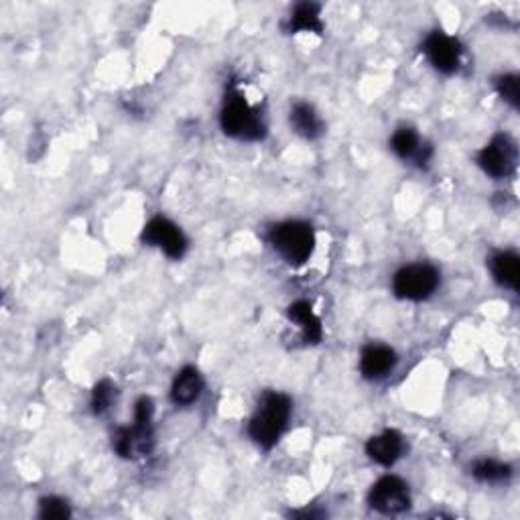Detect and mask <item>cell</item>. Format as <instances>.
Returning a JSON list of instances; mask_svg holds the SVG:
<instances>
[{
    "label": "cell",
    "mask_w": 520,
    "mask_h": 520,
    "mask_svg": "<svg viewBox=\"0 0 520 520\" xmlns=\"http://www.w3.org/2000/svg\"><path fill=\"white\" fill-rule=\"evenodd\" d=\"M288 319L295 321L301 327L303 337L307 344H317L324 337V327H321L319 317L313 313L311 305L307 301H295L288 305Z\"/></svg>",
    "instance_id": "obj_14"
},
{
    "label": "cell",
    "mask_w": 520,
    "mask_h": 520,
    "mask_svg": "<svg viewBox=\"0 0 520 520\" xmlns=\"http://www.w3.org/2000/svg\"><path fill=\"white\" fill-rule=\"evenodd\" d=\"M220 122L222 130H224L228 137L244 140H260L264 137V132H267L257 110H254L252 106L244 100V96L238 92H232L228 96Z\"/></svg>",
    "instance_id": "obj_4"
},
{
    "label": "cell",
    "mask_w": 520,
    "mask_h": 520,
    "mask_svg": "<svg viewBox=\"0 0 520 520\" xmlns=\"http://www.w3.org/2000/svg\"><path fill=\"white\" fill-rule=\"evenodd\" d=\"M516 143L508 135H496L477 153V165L494 179L513 175L516 169Z\"/></svg>",
    "instance_id": "obj_6"
},
{
    "label": "cell",
    "mask_w": 520,
    "mask_h": 520,
    "mask_svg": "<svg viewBox=\"0 0 520 520\" xmlns=\"http://www.w3.org/2000/svg\"><path fill=\"white\" fill-rule=\"evenodd\" d=\"M70 506L68 502L57 498V496H49L39 502V516L45 520H61V518H70Z\"/></svg>",
    "instance_id": "obj_20"
},
{
    "label": "cell",
    "mask_w": 520,
    "mask_h": 520,
    "mask_svg": "<svg viewBox=\"0 0 520 520\" xmlns=\"http://www.w3.org/2000/svg\"><path fill=\"white\" fill-rule=\"evenodd\" d=\"M423 52L437 71L448 73L449 76V73H456L459 70L464 47H461L456 37L448 35V33L433 31L431 35L425 39Z\"/></svg>",
    "instance_id": "obj_8"
},
{
    "label": "cell",
    "mask_w": 520,
    "mask_h": 520,
    "mask_svg": "<svg viewBox=\"0 0 520 520\" xmlns=\"http://www.w3.org/2000/svg\"><path fill=\"white\" fill-rule=\"evenodd\" d=\"M202 391H203L202 374L197 373L195 368L185 366L175 376V381H173L171 399L175 404H181V407H185V404H192V402H195L197 399H200Z\"/></svg>",
    "instance_id": "obj_13"
},
{
    "label": "cell",
    "mask_w": 520,
    "mask_h": 520,
    "mask_svg": "<svg viewBox=\"0 0 520 520\" xmlns=\"http://www.w3.org/2000/svg\"><path fill=\"white\" fill-rule=\"evenodd\" d=\"M270 244L291 264L307 262L316 249V234L305 222H283L270 230Z\"/></svg>",
    "instance_id": "obj_3"
},
{
    "label": "cell",
    "mask_w": 520,
    "mask_h": 520,
    "mask_svg": "<svg viewBox=\"0 0 520 520\" xmlns=\"http://www.w3.org/2000/svg\"><path fill=\"white\" fill-rule=\"evenodd\" d=\"M117 396V386H114L110 381H100L92 391V411L96 415H102L110 409V404Z\"/></svg>",
    "instance_id": "obj_19"
},
{
    "label": "cell",
    "mask_w": 520,
    "mask_h": 520,
    "mask_svg": "<svg viewBox=\"0 0 520 520\" xmlns=\"http://www.w3.org/2000/svg\"><path fill=\"white\" fill-rule=\"evenodd\" d=\"M402 448H404L402 435L399 431H394V429H389V431L368 440L366 453L370 459L376 461V464L389 468L401 458Z\"/></svg>",
    "instance_id": "obj_11"
},
{
    "label": "cell",
    "mask_w": 520,
    "mask_h": 520,
    "mask_svg": "<svg viewBox=\"0 0 520 520\" xmlns=\"http://www.w3.org/2000/svg\"><path fill=\"white\" fill-rule=\"evenodd\" d=\"M472 474L476 480H480V482L498 484V482L508 480L510 474H513V469H510V466L502 464V461H496V459H480L474 464Z\"/></svg>",
    "instance_id": "obj_18"
},
{
    "label": "cell",
    "mask_w": 520,
    "mask_h": 520,
    "mask_svg": "<svg viewBox=\"0 0 520 520\" xmlns=\"http://www.w3.org/2000/svg\"><path fill=\"white\" fill-rule=\"evenodd\" d=\"M490 269H492L494 279H496V283L516 291L518 279H520V259L515 252L494 254L490 260Z\"/></svg>",
    "instance_id": "obj_15"
},
{
    "label": "cell",
    "mask_w": 520,
    "mask_h": 520,
    "mask_svg": "<svg viewBox=\"0 0 520 520\" xmlns=\"http://www.w3.org/2000/svg\"><path fill=\"white\" fill-rule=\"evenodd\" d=\"M496 90L502 96V100L508 102L513 109H518V96H520V86H518V78L513 76V73H506V76H500L496 80Z\"/></svg>",
    "instance_id": "obj_21"
},
{
    "label": "cell",
    "mask_w": 520,
    "mask_h": 520,
    "mask_svg": "<svg viewBox=\"0 0 520 520\" xmlns=\"http://www.w3.org/2000/svg\"><path fill=\"white\" fill-rule=\"evenodd\" d=\"M143 242L161 249L169 259L179 260L187 251V238L171 220L156 216L143 230Z\"/></svg>",
    "instance_id": "obj_9"
},
{
    "label": "cell",
    "mask_w": 520,
    "mask_h": 520,
    "mask_svg": "<svg viewBox=\"0 0 520 520\" xmlns=\"http://www.w3.org/2000/svg\"><path fill=\"white\" fill-rule=\"evenodd\" d=\"M391 148L401 159H415L423 165L431 156V147L421 145L419 135L412 128H399L391 138Z\"/></svg>",
    "instance_id": "obj_12"
},
{
    "label": "cell",
    "mask_w": 520,
    "mask_h": 520,
    "mask_svg": "<svg viewBox=\"0 0 520 520\" xmlns=\"http://www.w3.org/2000/svg\"><path fill=\"white\" fill-rule=\"evenodd\" d=\"M396 354L392 348L384 344H370L362 350L360 356V373L368 381H381L389 376L396 366Z\"/></svg>",
    "instance_id": "obj_10"
},
{
    "label": "cell",
    "mask_w": 520,
    "mask_h": 520,
    "mask_svg": "<svg viewBox=\"0 0 520 520\" xmlns=\"http://www.w3.org/2000/svg\"><path fill=\"white\" fill-rule=\"evenodd\" d=\"M288 31L291 33H321L324 23L319 16V5L316 3H299L288 19Z\"/></svg>",
    "instance_id": "obj_17"
},
{
    "label": "cell",
    "mask_w": 520,
    "mask_h": 520,
    "mask_svg": "<svg viewBox=\"0 0 520 520\" xmlns=\"http://www.w3.org/2000/svg\"><path fill=\"white\" fill-rule=\"evenodd\" d=\"M291 127L303 138H317L324 128L316 109L305 102H297L291 109Z\"/></svg>",
    "instance_id": "obj_16"
},
{
    "label": "cell",
    "mask_w": 520,
    "mask_h": 520,
    "mask_svg": "<svg viewBox=\"0 0 520 520\" xmlns=\"http://www.w3.org/2000/svg\"><path fill=\"white\" fill-rule=\"evenodd\" d=\"M153 401L148 396H140L135 404V423L118 429V433L112 440V448L120 458L147 456V453L153 451Z\"/></svg>",
    "instance_id": "obj_2"
},
{
    "label": "cell",
    "mask_w": 520,
    "mask_h": 520,
    "mask_svg": "<svg viewBox=\"0 0 520 520\" xmlns=\"http://www.w3.org/2000/svg\"><path fill=\"white\" fill-rule=\"evenodd\" d=\"M440 287V272L431 264H411L396 272L392 291L407 301H423Z\"/></svg>",
    "instance_id": "obj_5"
},
{
    "label": "cell",
    "mask_w": 520,
    "mask_h": 520,
    "mask_svg": "<svg viewBox=\"0 0 520 520\" xmlns=\"http://www.w3.org/2000/svg\"><path fill=\"white\" fill-rule=\"evenodd\" d=\"M370 506L383 515H399L411 506L409 486L401 477L384 476L370 490Z\"/></svg>",
    "instance_id": "obj_7"
},
{
    "label": "cell",
    "mask_w": 520,
    "mask_h": 520,
    "mask_svg": "<svg viewBox=\"0 0 520 520\" xmlns=\"http://www.w3.org/2000/svg\"><path fill=\"white\" fill-rule=\"evenodd\" d=\"M291 417V401L283 392H264L259 409L251 419L249 433L260 448L270 449L283 435Z\"/></svg>",
    "instance_id": "obj_1"
}]
</instances>
